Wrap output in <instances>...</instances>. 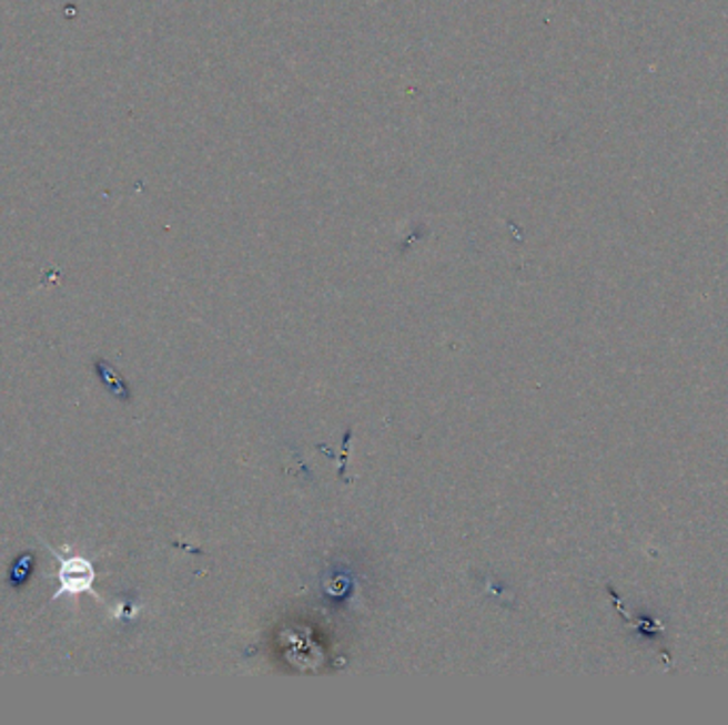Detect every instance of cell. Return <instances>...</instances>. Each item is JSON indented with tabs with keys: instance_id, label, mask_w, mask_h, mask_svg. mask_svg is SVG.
Segmentation results:
<instances>
[{
	"instance_id": "6da1fadb",
	"label": "cell",
	"mask_w": 728,
	"mask_h": 725,
	"mask_svg": "<svg viewBox=\"0 0 728 725\" xmlns=\"http://www.w3.org/2000/svg\"><path fill=\"white\" fill-rule=\"evenodd\" d=\"M46 547L50 549V553H53L58 558V562H60V570H58L60 585H58L52 600H58V598L62 596H78V594H92L97 600H101V596L92 590L94 579H97V572H94V566H92V562L88 558H83V555H71V547H64L62 553L55 551L48 543H46Z\"/></svg>"
},
{
	"instance_id": "7a4b0ae2",
	"label": "cell",
	"mask_w": 728,
	"mask_h": 725,
	"mask_svg": "<svg viewBox=\"0 0 728 725\" xmlns=\"http://www.w3.org/2000/svg\"><path fill=\"white\" fill-rule=\"evenodd\" d=\"M32 566H34V555L22 553V555L11 564V570H9V585H11L13 590L24 588L28 583V579H30Z\"/></svg>"
},
{
	"instance_id": "3957f363",
	"label": "cell",
	"mask_w": 728,
	"mask_h": 725,
	"mask_svg": "<svg viewBox=\"0 0 728 725\" xmlns=\"http://www.w3.org/2000/svg\"><path fill=\"white\" fill-rule=\"evenodd\" d=\"M97 372L101 375V379H103L104 386L107 388L111 389L118 398H122V400H129V388H127V384L115 375V370L109 366V364L103 362H97Z\"/></svg>"
}]
</instances>
